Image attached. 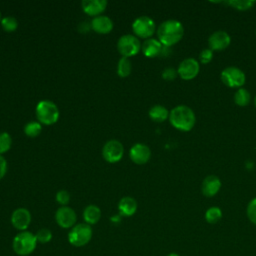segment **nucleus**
Wrapping results in <instances>:
<instances>
[{
    "label": "nucleus",
    "mask_w": 256,
    "mask_h": 256,
    "mask_svg": "<svg viewBox=\"0 0 256 256\" xmlns=\"http://www.w3.org/2000/svg\"><path fill=\"white\" fill-rule=\"evenodd\" d=\"M158 40L165 47H171L180 42L184 36V27L177 20H166L157 29Z\"/></svg>",
    "instance_id": "obj_1"
},
{
    "label": "nucleus",
    "mask_w": 256,
    "mask_h": 256,
    "mask_svg": "<svg viewBox=\"0 0 256 256\" xmlns=\"http://www.w3.org/2000/svg\"><path fill=\"white\" fill-rule=\"evenodd\" d=\"M169 121L175 129L181 132H189L195 126L196 116L190 107L179 105L170 111Z\"/></svg>",
    "instance_id": "obj_2"
},
{
    "label": "nucleus",
    "mask_w": 256,
    "mask_h": 256,
    "mask_svg": "<svg viewBox=\"0 0 256 256\" xmlns=\"http://www.w3.org/2000/svg\"><path fill=\"white\" fill-rule=\"evenodd\" d=\"M12 247L17 255L28 256L32 254L37 247L36 236L27 230L22 231L14 237Z\"/></svg>",
    "instance_id": "obj_3"
},
{
    "label": "nucleus",
    "mask_w": 256,
    "mask_h": 256,
    "mask_svg": "<svg viewBox=\"0 0 256 256\" xmlns=\"http://www.w3.org/2000/svg\"><path fill=\"white\" fill-rule=\"evenodd\" d=\"M36 117L38 122L44 125L55 124L60 116L58 106L50 100H42L36 106Z\"/></svg>",
    "instance_id": "obj_4"
},
{
    "label": "nucleus",
    "mask_w": 256,
    "mask_h": 256,
    "mask_svg": "<svg viewBox=\"0 0 256 256\" xmlns=\"http://www.w3.org/2000/svg\"><path fill=\"white\" fill-rule=\"evenodd\" d=\"M92 235L93 231L90 225L86 223L76 224L68 234V241L75 247H83L91 241Z\"/></svg>",
    "instance_id": "obj_5"
},
{
    "label": "nucleus",
    "mask_w": 256,
    "mask_h": 256,
    "mask_svg": "<svg viewBox=\"0 0 256 256\" xmlns=\"http://www.w3.org/2000/svg\"><path fill=\"white\" fill-rule=\"evenodd\" d=\"M141 47L142 45L138 37L132 34H126L121 36L117 43V48L119 53L123 57H127V58H130L138 54L141 50Z\"/></svg>",
    "instance_id": "obj_6"
},
{
    "label": "nucleus",
    "mask_w": 256,
    "mask_h": 256,
    "mask_svg": "<svg viewBox=\"0 0 256 256\" xmlns=\"http://www.w3.org/2000/svg\"><path fill=\"white\" fill-rule=\"evenodd\" d=\"M222 83L229 88H242L246 82L245 73L237 67H227L220 75Z\"/></svg>",
    "instance_id": "obj_7"
},
{
    "label": "nucleus",
    "mask_w": 256,
    "mask_h": 256,
    "mask_svg": "<svg viewBox=\"0 0 256 256\" xmlns=\"http://www.w3.org/2000/svg\"><path fill=\"white\" fill-rule=\"evenodd\" d=\"M132 29L136 37L149 39L156 30V25L153 19L148 16H140L132 24Z\"/></svg>",
    "instance_id": "obj_8"
},
{
    "label": "nucleus",
    "mask_w": 256,
    "mask_h": 256,
    "mask_svg": "<svg viewBox=\"0 0 256 256\" xmlns=\"http://www.w3.org/2000/svg\"><path fill=\"white\" fill-rule=\"evenodd\" d=\"M102 155L108 163H117L123 158L124 146L118 140H110L105 143Z\"/></svg>",
    "instance_id": "obj_9"
},
{
    "label": "nucleus",
    "mask_w": 256,
    "mask_h": 256,
    "mask_svg": "<svg viewBox=\"0 0 256 256\" xmlns=\"http://www.w3.org/2000/svg\"><path fill=\"white\" fill-rule=\"evenodd\" d=\"M177 72L181 79L186 81L193 80L200 72V63L194 58H187L179 64Z\"/></svg>",
    "instance_id": "obj_10"
},
{
    "label": "nucleus",
    "mask_w": 256,
    "mask_h": 256,
    "mask_svg": "<svg viewBox=\"0 0 256 256\" xmlns=\"http://www.w3.org/2000/svg\"><path fill=\"white\" fill-rule=\"evenodd\" d=\"M55 219H56L57 224L61 228L70 229L76 225L77 215H76V212L72 208H70L68 206H62L56 211Z\"/></svg>",
    "instance_id": "obj_11"
},
{
    "label": "nucleus",
    "mask_w": 256,
    "mask_h": 256,
    "mask_svg": "<svg viewBox=\"0 0 256 256\" xmlns=\"http://www.w3.org/2000/svg\"><path fill=\"white\" fill-rule=\"evenodd\" d=\"M32 216L29 210L26 208H18L16 209L11 216V223L20 232L26 231L31 224Z\"/></svg>",
    "instance_id": "obj_12"
},
{
    "label": "nucleus",
    "mask_w": 256,
    "mask_h": 256,
    "mask_svg": "<svg viewBox=\"0 0 256 256\" xmlns=\"http://www.w3.org/2000/svg\"><path fill=\"white\" fill-rule=\"evenodd\" d=\"M208 44L212 51H223L231 44V37L225 31H216L209 37Z\"/></svg>",
    "instance_id": "obj_13"
},
{
    "label": "nucleus",
    "mask_w": 256,
    "mask_h": 256,
    "mask_svg": "<svg viewBox=\"0 0 256 256\" xmlns=\"http://www.w3.org/2000/svg\"><path fill=\"white\" fill-rule=\"evenodd\" d=\"M129 156L134 163L138 165H143L150 160L151 150L147 145L142 143H137L130 149Z\"/></svg>",
    "instance_id": "obj_14"
},
{
    "label": "nucleus",
    "mask_w": 256,
    "mask_h": 256,
    "mask_svg": "<svg viewBox=\"0 0 256 256\" xmlns=\"http://www.w3.org/2000/svg\"><path fill=\"white\" fill-rule=\"evenodd\" d=\"M108 2L106 0H83L81 5L83 11L89 16H100L106 9Z\"/></svg>",
    "instance_id": "obj_15"
},
{
    "label": "nucleus",
    "mask_w": 256,
    "mask_h": 256,
    "mask_svg": "<svg viewBox=\"0 0 256 256\" xmlns=\"http://www.w3.org/2000/svg\"><path fill=\"white\" fill-rule=\"evenodd\" d=\"M221 180L215 175L207 176L201 185V190L204 196L206 197H214L218 194L221 189Z\"/></svg>",
    "instance_id": "obj_16"
},
{
    "label": "nucleus",
    "mask_w": 256,
    "mask_h": 256,
    "mask_svg": "<svg viewBox=\"0 0 256 256\" xmlns=\"http://www.w3.org/2000/svg\"><path fill=\"white\" fill-rule=\"evenodd\" d=\"M114 24L110 17L100 15L91 21V28L98 34H108L113 30Z\"/></svg>",
    "instance_id": "obj_17"
},
{
    "label": "nucleus",
    "mask_w": 256,
    "mask_h": 256,
    "mask_svg": "<svg viewBox=\"0 0 256 256\" xmlns=\"http://www.w3.org/2000/svg\"><path fill=\"white\" fill-rule=\"evenodd\" d=\"M163 48L164 46L161 44V42L158 39L149 38L144 41V43L142 44L141 50L147 58H155L161 55Z\"/></svg>",
    "instance_id": "obj_18"
},
{
    "label": "nucleus",
    "mask_w": 256,
    "mask_h": 256,
    "mask_svg": "<svg viewBox=\"0 0 256 256\" xmlns=\"http://www.w3.org/2000/svg\"><path fill=\"white\" fill-rule=\"evenodd\" d=\"M137 207H138V204H137L136 200L129 196L123 197L118 204V209H119L120 215L124 216V217L133 216L137 211Z\"/></svg>",
    "instance_id": "obj_19"
},
{
    "label": "nucleus",
    "mask_w": 256,
    "mask_h": 256,
    "mask_svg": "<svg viewBox=\"0 0 256 256\" xmlns=\"http://www.w3.org/2000/svg\"><path fill=\"white\" fill-rule=\"evenodd\" d=\"M83 218L88 225H95L101 219V210L96 205H88L83 212Z\"/></svg>",
    "instance_id": "obj_20"
},
{
    "label": "nucleus",
    "mask_w": 256,
    "mask_h": 256,
    "mask_svg": "<svg viewBox=\"0 0 256 256\" xmlns=\"http://www.w3.org/2000/svg\"><path fill=\"white\" fill-rule=\"evenodd\" d=\"M170 112L162 105H155L149 110V117L157 123H162L169 119Z\"/></svg>",
    "instance_id": "obj_21"
},
{
    "label": "nucleus",
    "mask_w": 256,
    "mask_h": 256,
    "mask_svg": "<svg viewBox=\"0 0 256 256\" xmlns=\"http://www.w3.org/2000/svg\"><path fill=\"white\" fill-rule=\"evenodd\" d=\"M250 100H251V94L245 88H239L234 94V102L237 106L245 107L249 105Z\"/></svg>",
    "instance_id": "obj_22"
},
{
    "label": "nucleus",
    "mask_w": 256,
    "mask_h": 256,
    "mask_svg": "<svg viewBox=\"0 0 256 256\" xmlns=\"http://www.w3.org/2000/svg\"><path fill=\"white\" fill-rule=\"evenodd\" d=\"M132 71V64L129 58L127 57H122L117 65V74L122 77H128L131 74Z\"/></svg>",
    "instance_id": "obj_23"
},
{
    "label": "nucleus",
    "mask_w": 256,
    "mask_h": 256,
    "mask_svg": "<svg viewBox=\"0 0 256 256\" xmlns=\"http://www.w3.org/2000/svg\"><path fill=\"white\" fill-rule=\"evenodd\" d=\"M25 134L30 138H36L38 137L42 132V124L38 121L29 122L24 127Z\"/></svg>",
    "instance_id": "obj_24"
},
{
    "label": "nucleus",
    "mask_w": 256,
    "mask_h": 256,
    "mask_svg": "<svg viewBox=\"0 0 256 256\" xmlns=\"http://www.w3.org/2000/svg\"><path fill=\"white\" fill-rule=\"evenodd\" d=\"M230 6H232L234 9L238 11H247L253 8V6L256 4L255 0H230L227 2Z\"/></svg>",
    "instance_id": "obj_25"
},
{
    "label": "nucleus",
    "mask_w": 256,
    "mask_h": 256,
    "mask_svg": "<svg viewBox=\"0 0 256 256\" xmlns=\"http://www.w3.org/2000/svg\"><path fill=\"white\" fill-rule=\"evenodd\" d=\"M222 218V211L219 207H211L205 213V219L210 224H216Z\"/></svg>",
    "instance_id": "obj_26"
},
{
    "label": "nucleus",
    "mask_w": 256,
    "mask_h": 256,
    "mask_svg": "<svg viewBox=\"0 0 256 256\" xmlns=\"http://www.w3.org/2000/svg\"><path fill=\"white\" fill-rule=\"evenodd\" d=\"M1 26L2 28L4 29V31L6 32H14L17 30L18 28V21L15 17H12V16H7V17H4L1 21Z\"/></svg>",
    "instance_id": "obj_27"
},
{
    "label": "nucleus",
    "mask_w": 256,
    "mask_h": 256,
    "mask_svg": "<svg viewBox=\"0 0 256 256\" xmlns=\"http://www.w3.org/2000/svg\"><path fill=\"white\" fill-rule=\"evenodd\" d=\"M12 147V138L9 133H0V154L8 152Z\"/></svg>",
    "instance_id": "obj_28"
},
{
    "label": "nucleus",
    "mask_w": 256,
    "mask_h": 256,
    "mask_svg": "<svg viewBox=\"0 0 256 256\" xmlns=\"http://www.w3.org/2000/svg\"><path fill=\"white\" fill-rule=\"evenodd\" d=\"M35 236H36L37 242L42 243V244H46V243H49L52 240L53 234L48 228H42V229H39L37 231Z\"/></svg>",
    "instance_id": "obj_29"
},
{
    "label": "nucleus",
    "mask_w": 256,
    "mask_h": 256,
    "mask_svg": "<svg viewBox=\"0 0 256 256\" xmlns=\"http://www.w3.org/2000/svg\"><path fill=\"white\" fill-rule=\"evenodd\" d=\"M247 216L249 220L256 225V198L252 199L247 206Z\"/></svg>",
    "instance_id": "obj_30"
},
{
    "label": "nucleus",
    "mask_w": 256,
    "mask_h": 256,
    "mask_svg": "<svg viewBox=\"0 0 256 256\" xmlns=\"http://www.w3.org/2000/svg\"><path fill=\"white\" fill-rule=\"evenodd\" d=\"M56 201L60 205L66 206L70 202V194L66 190H60L56 194Z\"/></svg>",
    "instance_id": "obj_31"
},
{
    "label": "nucleus",
    "mask_w": 256,
    "mask_h": 256,
    "mask_svg": "<svg viewBox=\"0 0 256 256\" xmlns=\"http://www.w3.org/2000/svg\"><path fill=\"white\" fill-rule=\"evenodd\" d=\"M199 59L202 64H209L213 59V51L210 48L202 50L199 55Z\"/></svg>",
    "instance_id": "obj_32"
},
{
    "label": "nucleus",
    "mask_w": 256,
    "mask_h": 256,
    "mask_svg": "<svg viewBox=\"0 0 256 256\" xmlns=\"http://www.w3.org/2000/svg\"><path fill=\"white\" fill-rule=\"evenodd\" d=\"M177 75H178V72L174 68H166L162 72V77L166 81H173V80H175Z\"/></svg>",
    "instance_id": "obj_33"
},
{
    "label": "nucleus",
    "mask_w": 256,
    "mask_h": 256,
    "mask_svg": "<svg viewBox=\"0 0 256 256\" xmlns=\"http://www.w3.org/2000/svg\"><path fill=\"white\" fill-rule=\"evenodd\" d=\"M7 169H8L7 161H6V159L3 157V155L0 154V180H1L2 178H4V176L6 175Z\"/></svg>",
    "instance_id": "obj_34"
},
{
    "label": "nucleus",
    "mask_w": 256,
    "mask_h": 256,
    "mask_svg": "<svg viewBox=\"0 0 256 256\" xmlns=\"http://www.w3.org/2000/svg\"><path fill=\"white\" fill-rule=\"evenodd\" d=\"M168 256H179V255L176 254V253H171V254H169Z\"/></svg>",
    "instance_id": "obj_35"
},
{
    "label": "nucleus",
    "mask_w": 256,
    "mask_h": 256,
    "mask_svg": "<svg viewBox=\"0 0 256 256\" xmlns=\"http://www.w3.org/2000/svg\"><path fill=\"white\" fill-rule=\"evenodd\" d=\"M2 19H3V18H2V14H1V12H0V23H1V21H2Z\"/></svg>",
    "instance_id": "obj_36"
},
{
    "label": "nucleus",
    "mask_w": 256,
    "mask_h": 256,
    "mask_svg": "<svg viewBox=\"0 0 256 256\" xmlns=\"http://www.w3.org/2000/svg\"><path fill=\"white\" fill-rule=\"evenodd\" d=\"M254 103H255V107H256V97H255V102Z\"/></svg>",
    "instance_id": "obj_37"
}]
</instances>
